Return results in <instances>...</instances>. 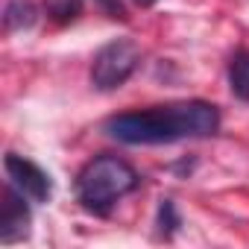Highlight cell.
Returning <instances> with one entry per match:
<instances>
[{
	"instance_id": "cell-3",
	"label": "cell",
	"mask_w": 249,
	"mask_h": 249,
	"mask_svg": "<svg viewBox=\"0 0 249 249\" xmlns=\"http://www.w3.org/2000/svg\"><path fill=\"white\" fill-rule=\"evenodd\" d=\"M141 65V47L132 38H114L103 44L91 62V85L97 91H114Z\"/></svg>"
},
{
	"instance_id": "cell-5",
	"label": "cell",
	"mask_w": 249,
	"mask_h": 249,
	"mask_svg": "<svg viewBox=\"0 0 249 249\" xmlns=\"http://www.w3.org/2000/svg\"><path fill=\"white\" fill-rule=\"evenodd\" d=\"M0 240L3 243H15L24 240L30 231V208H27V196L6 182L3 194H0Z\"/></svg>"
},
{
	"instance_id": "cell-9",
	"label": "cell",
	"mask_w": 249,
	"mask_h": 249,
	"mask_svg": "<svg viewBox=\"0 0 249 249\" xmlns=\"http://www.w3.org/2000/svg\"><path fill=\"white\" fill-rule=\"evenodd\" d=\"M47 15L56 21V24H68V21H76L82 15V0H50L47 6Z\"/></svg>"
},
{
	"instance_id": "cell-10",
	"label": "cell",
	"mask_w": 249,
	"mask_h": 249,
	"mask_svg": "<svg viewBox=\"0 0 249 249\" xmlns=\"http://www.w3.org/2000/svg\"><path fill=\"white\" fill-rule=\"evenodd\" d=\"M97 3L106 9V15H108V18H120V21H126V9H123L120 0H97Z\"/></svg>"
},
{
	"instance_id": "cell-8",
	"label": "cell",
	"mask_w": 249,
	"mask_h": 249,
	"mask_svg": "<svg viewBox=\"0 0 249 249\" xmlns=\"http://www.w3.org/2000/svg\"><path fill=\"white\" fill-rule=\"evenodd\" d=\"M156 223H159V231H161L164 237H173V234L179 231L182 217H179L173 199H161V202H159V220H156Z\"/></svg>"
},
{
	"instance_id": "cell-7",
	"label": "cell",
	"mask_w": 249,
	"mask_h": 249,
	"mask_svg": "<svg viewBox=\"0 0 249 249\" xmlns=\"http://www.w3.org/2000/svg\"><path fill=\"white\" fill-rule=\"evenodd\" d=\"M36 21H38V9H36L33 0H9L6 9H3V27L9 33L30 30Z\"/></svg>"
},
{
	"instance_id": "cell-6",
	"label": "cell",
	"mask_w": 249,
	"mask_h": 249,
	"mask_svg": "<svg viewBox=\"0 0 249 249\" xmlns=\"http://www.w3.org/2000/svg\"><path fill=\"white\" fill-rule=\"evenodd\" d=\"M229 88L237 100L249 103V50L240 47L229 59Z\"/></svg>"
},
{
	"instance_id": "cell-2",
	"label": "cell",
	"mask_w": 249,
	"mask_h": 249,
	"mask_svg": "<svg viewBox=\"0 0 249 249\" xmlns=\"http://www.w3.org/2000/svg\"><path fill=\"white\" fill-rule=\"evenodd\" d=\"M141 185L138 170L120 156L103 153L94 156L79 173H76V199L91 214H108L117 199L132 194Z\"/></svg>"
},
{
	"instance_id": "cell-11",
	"label": "cell",
	"mask_w": 249,
	"mask_h": 249,
	"mask_svg": "<svg viewBox=\"0 0 249 249\" xmlns=\"http://www.w3.org/2000/svg\"><path fill=\"white\" fill-rule=\"evenodd\" d=\"M138 3H141V6H150V3H156V0H138Z\"/></svg>"
},
{
	"instance_id": "cell-1",
	"label": "cell",
	"mask_w": 249,
	"mask_h": 249,
	"mask_svg": "<svg viewBox=\"0 0 249 249\" xmlns=\"http://www.w3.org/2000/svg\"><path fill=\"white\" fill-rule=\"evenodd\" d=\"M106 135L120 144H173L185 138H208L220 129V111L205 100H182L114 114L106 120Z\"/></svg>"
},
{
	"instance_id": "cell-4",
	"label": "cell",
	"mask_w": 249,
	"mask_h": 249,
	"mask_svg": "<svg viewBox=\"0 0 249 249\" xmlns=\"http://www.w3.org/2000/svg\"><path fill=\"white\" fill-rule=\"evenodd\" d=\"M3 167H6L9 182H12L30 202H50V196H53V179H50L47 170H41L36 161L24 159V156H18V153H6Z\"/></svg>"
}]
</instances>
